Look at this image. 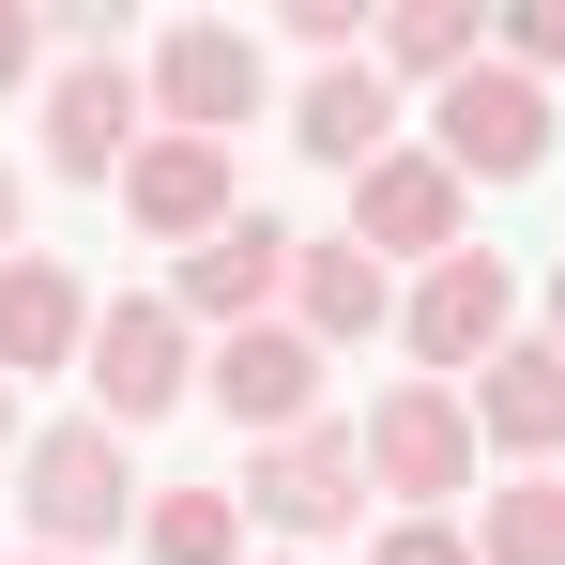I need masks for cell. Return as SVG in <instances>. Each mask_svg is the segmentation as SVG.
Segmentation results:
<instances>
[{
    "mask_svg": "<svg viewBox=\"0 0 565 565\" xmlns=\"http://www.w3.org/2000/svg\"><path fill=\"white\" fill-rule=\"evenodd\" d=\"M31 62H46V15H31V0H0V93H15Z\"/></svg>",
    "mask_w": 565,
    "mask_h": 565,
    "instance_id": "23",
    "label": "cell"
},
{
    "mask_svg": "<svg viewBox=\"0 0 565 565\" xmlns=\"http://www.w3.org/2000/svg\"><path fill=\"white\" fill-rule=\"evenodd\" d=\"M290 138H306L321 169H352V184H367L382 153H397V77H382V62H321V77L290 93Z\"/></svg>",
    "mask_w": 565,
    "mask_h": 565,
    "instance_id": "14",
    "label": "cell"
},
{
    "mask_svg": "<svg viewBox=\"0 0 565 565\" xmlns=\"http://www.w3.org/2000/svg\"><path fill=\"white\" fill-rule=\"evenodd\" d=\"M489 62H520V77L551 93V77H565V0H520V15L489 31Z\"/></svg>",
    "mask_w": 565,
    "mask_h": 565,
    "instance_id": "20",
    "label": "cell"
},
{
    "mask_svg": "<svg viewBox=\"0 0 565 565\" xmlns=\"http://www.w3.org/2000/svg\"><path fill=\"white\" fill-rule=\"evenodd\" d=\"M367 565H473V535H459V520H382Z\"/></svg>",
    "mask_w": 565,
    "mask_h": 565,
    "instance_id": "21",
    "label": "cell"
},
{
    "mask_svg": "<svg viewBox=\"0 0 565 565\" xmlns=\"http://www.w3.org/2000/svg\"><path fill=\"white\" fill-rule=\"evenodd\" d=\"M290 46H321V62H367V15H352V0H290Z\"/></svg>",
    "mask_w": 565,
    "mask_h": 565,
    "instance_id": "22",
    "label": "cell"
},
{
    "mask_svg": "<svg viewBox=\"0 0 565 565\" xmlns=\"http://www.w3.org/2000/svg\"><path fill=\"white\" fill-rule=\"evenodd\" d=\"M551 352H565V260H551Z\"/></svg>",
    "mask_w": 565,
    "mask_h": 565,
    "instance_id": "25",
    "label": "cell"
},
{
    "mask_svg": "<svg viewBox=\"0 0 565 565\" xmlns=\"http://www.w3.org/2000/svg\"><path fill=\"white\" fill-rule=\"evenodd\" d=\"M276 565H290V551H276Z\"/></svg>",
    "mask_w": 565,
    "mask_h": 565,
    "instance_id": "28",
    "label": "cell"
},
{
    "mask_svg": "<svg viewBox=\"0 0 565 565\" xmlns=\"http://www.w3.org/2000/svg\"><path fill=\"white\" fill-rule=\"evenodd\" d=\"M473 565H565V473H520L473 504Z\"/></svg>",
    "mask_w": 565,
    "mask_h": 565,
    "instance_id": "19",
    "label": "cell"
},
{
    "mask_svg": "<svg viewBox=\"0 0 565 565\" xmlns=\"http://www.w3.org/2000/svg\"><path fill=\"white\" fill-rule=\"evenodd\" d=\"M367 62L444 93V77H473V62H489V15H473V0H397V15L367 31Z\"/></svg>",
    "mask_w": 565,
    "mask_h": 565,
    "instance_id": "17",
    "label": "cell"
},
{
    "mask_svg": "<svg viewBox=\"0 0 565 565\" xmlns=\"http://www.w3.org/2000/svg\"><path fill=\"white\" fill-rule=\"evenodd\" d=\"M93 413L107 428H153V413H184L199 397V337H184V306L169 290H122V306H93Z\"/></svg>",
    "mask_w": 565,
    "mask_h": 565,
    "instance_id": "4",
    "label": "cell"
},
{
    "mask_svg": "<svg viewBox=\"0 0 565 565\" xmlns=\"http://www.w3.org/2000/svg\"><path fill=\"white\" fill-rule=\"evenodd\" d=\"M0 444H15V382H0Z\"/></svg>",
    "mask_w": 565,
    "mask_h": 565,
    "instance_id": "26",
    "label": "cell"
},
{
    "mask_svg": "<svg viewBox=\"0 0 565 565\" xmlns=\"http://www.w3.org/2000/svg\"><path fill=\"white\" fill-rule=\"evenodd\" d=\"M138 504H153V489H138V459H122L107 413L15 444V520H31V551H46V565H93L107 535H138Z\"/></svg>",
    "mask_w": 565,
    "mask_h": 565,
    "instance_id": "1",
    "label": "cell"
},
{
    "mask_svg": "<svg viewBox=\"0 0 565 565\" xmlns=\"http://www.w3.org/2000/svg\"><path fill=\"white\" fill-rule=\"evenodd\" d=\"M352 489H367V444L352 428H290V444H260L245 459V535H352Z\"/></svg>",
    "mask_w": 565,
    "mask_h": 565,
    "instance_id": "9",
    "label": "cell"
},
{
    "mask_svg": "<svg viewBox=\"0 0 565 565\" xmlns=\"http://www.w3.org/2000/svg\"><path fill=\"white\" fill-rule=\"evenodd\" d=\"M397 337H413V367H489V352H520V276L489 260V245H459V260H428V276L397 290Z\"/></svg>",
    "mask_w": 565,
    "mask_h": 565,
    "instance_id": "6",
    "label": "cell"
},
{
    "mask_svg": "<svg viewBox=\"0 0 565 565\" xmlns=\"http://www.w3.org/2000/svg\"><path fill=\"white\" fill-rule=\"evenodd\" d=\"M138 551L153 565H245V489H153L138 504Z\"/></svg>",
    "mask_w": 565,
    "mask_h": 565,
    "instance_id": "18",
    "label": "cell"
},
{
    "mask_svg": "<svg viewBox=\"0 0 565 565\" xmlns=\"http://www.w3.org/2000/svg\"><path fill=\"white\" fill-rule=\"evenodd\" d=\"M214 413H230L245 444L321 428V337H306V321H245V337H214Z\"/></svg>",
    "mask_w": 565,
    "mask_h": 565,
    "instance_id": "11",
    "label": "cell"
},
{
    "mask_svg": "<svg viewBox=\"0 0 565 565\" xmlns=\"http://www.w3.org/2000/svg\"><path fill=\"white\" fill-rule=\"evenodd\" d=\"M138 138H153V77H138L107 31H77L62 77H46V169H62V184H122Z\"/></svg>",
    "mask_w": 565,
    "mask_h": 565,
    "instance_id": "2",
    "label": "cell"
},
{
    "mask_svg": "<svg viewBox=\"0 0 565 565\" xmlns=\"http://www.w3.org/2000/svg\"><path fill=\"white\" fill-rule=\"evenodd\" d=\"M122 214H138L153 245H214V230L245 214V199H230V138H169V122H153L138 169H122Z\"/></svg>",
    "mask_w": 565,
    "mask_h": 565,
    "instance_id": "12",
    "label": "cell"
},
{
    "mask_svg": "<svg viewBox=\"0 0 565 565\" xmlns=\"http://www.w3.org/2000/svg\"><path fill=\"white\" fill-rule=\"evenodd\" d=\"M153 122L169 138H230V122H260V46L230 31V15H184V31H153Z\"/></svg>",
    "mask_w": 565,
    "mask_h": 565,
    "instance_id": "10",
    "label": "cell"
},
{
    "mask_svg": "<svg viewBox=\"0 0 565 565\" xmlns=\"http://www.w3.org/2000/svg\"><path fill=\"white\" fill-rule=\"evenodd\" d=\"M290 321H306L321 352H352V337H397V276H382L352 230H337V245H306V260H290Z\"/></svg>",
    "mask_w": 565,
    "mask_h": 565,
    "instance_id": "16",
    "label": "cell"
},
{
    "mask_svg": "<svg viewBox=\"0 0 565 565\" xmlns=\"http://www.w3.org/2000/svg\"><path fill=\"white\" fill-rule=\"evenodd\" d=\"M352 245L428 276V260H459V245H473V184L444 169V153H428V138H397L367 184H352Z\"/></svg>",
    "mask_w": 565,
    "mask_h": 565,
    "instance_id": "7",
    "label": "cell"
},
{
    "mask_svg": "<svg viewBox=\"0 0 565 565\" xmlns=\"http://www.w3.org/2000/svg\"><path fill=\"white\" fill-rule=\"evenodd\" d=\"M31 565H46V551H31Z\"/></svg>",
    "mask_w": 565,
    "mask_h": 565,
    "instance_id": "27",
    "label": "cell"
},
{
    "mask_svg": "<svg viewBox=\"0 0 565 565\" xmlns=\"http://www.w3.org/2000/svg\"><path fill=\"white\" fill-rule=\"evenodd\" d=\"M290 260H306V230H276V214H230L214 245H184V260H169V306H184V337H199V321H214V337L276 321V306H290Z\"/></svg>",
    "mask_w": 565,
    "mask_h": 565,
    "instance_id": "8",
    "label": "cell"
},
{
    "mask_svg": "<svg viewBox=\"0 0 565 565\" xmlns=\"http://www.w3.org/2000/svg\"><path fill=\"white\" fill-rule=\"evenodd\" d=\"M0 260H15V169H0Z\"/></svg>",
    "mask_w": 565,
    "mask_h": 565,
    "instance_id": "24",
    "label": "cell"
},
{
    "mask_svg": "<svg viewBox=\"0 0 565 565\" xmlns=\"http://www.w3.org/2000/svg\"><path fill=\"white\" fill-rule=\"evenodd\" d=\"M352 444H367V489H397L413 520H444V489H473V397L459 382H382Z\"/></svg>",
    "mask_w": 565,
    "mask_h": 565,
    "instance_id": "5",
    "label": "cell"
},
{
    "mask_svg": "<svg viewBox=\"0 0 565 565\" xmlns=\"http://www.w3.org/2000/svg\"><path fill=\"white\" fill-rule=\"evenodd\" d=\"M93 352V290L62 276V260H0V382H31V367H77Z\"/></svg>",
    "mask_w": 565,
    "mask_h": 565,
    "instance_id": "15",
    "label": "cell"
},
{
    "mask_svg": "<svg viewBox=\"0 0 565 565\" xmlns=\"http://www.w3.org/2000/svg\"><path fill=\"white\" fill-rule=\"evenodd\" d=\"M428 153L459 169V184H535L551 169V93L520 77V62H473L428 93Z\"/></svg>",
    "mask_w": 565,
    "mask_h": 565,
    "instance_id": "3",
    "label": "cell"
},
{
    "mask_svg": "<svg viewBox=\"0 0 565 565\" xmlns=\"http://www.w3.org/2000/svg\"><path fill=\"white\" fill-rule=\"evenodd\" d=\"M473 444H504L520 473L565 459V352H551V337H520V352L473 367Z\"/></svg>",
    "mask_w": 565,
    "mask_h": 565,
    "instance_id": "13",
    "label": "cell"
}]
</instances>
